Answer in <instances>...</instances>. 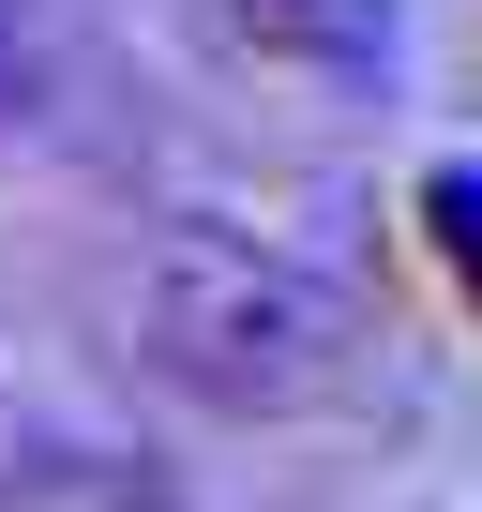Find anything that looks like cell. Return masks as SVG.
I'll return each instance as SVG.
<instances>
[{"label": "cell", "instance_id": "obj_3", "mask_svg": "<svg viewBox=\"0 0 482 512\" xmlns=\"http://www.w3.org/2000/svg\"><path fill=\"white\" fill-rule=\"evenodd\" d=\"M422 241L452 256V287L482 302V166H437V181H422Z\"/></svg>", "mask_w": 482, "mask_h": 512}, {"label": "cell", "instance_id": "obj_2", "mask_svg": "<svg viewBox=\"0 0 482 512\" xmlns=\"http://www.w3.org/2000/svg\"><path fill=\"white\" fill-rule=\"evenodd\" d=\"M241 46L317 61V76H392V0H226Z\"/></svg>", "mask_w": 482, "mask_h": 512}, {"label": "cell", "instance_id": "obj_1", "mask_svg": "<svg viewBox=\"0 0 482 512\" xmlns=\"http://www.w3.org/2000/svg\"><path fill=\"white\" fill-rule=\"evenodd\" d=\"M362 332H377L362 272L257 211H166L136 241V347L196 407H317L362 362Z\"/></svg>", "mask_w": 482, "mask_h": 512}]
</instances>
